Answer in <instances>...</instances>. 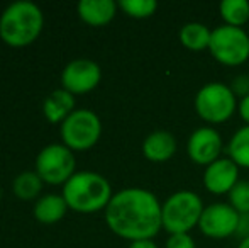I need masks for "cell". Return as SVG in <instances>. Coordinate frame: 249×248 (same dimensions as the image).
Returning <instances> with one entry per match:
<instances>
[{
	"label": "cell",
	"instance_id": "cell-1",
	"mask_svg": "<svg viewBox=\"0 0 249 248\" xmlns=\"http://www.w3.org/2000/svg\"><path fill=\"white\" fill-rule=\"evenodd\" d=\"M161 202L148 189L127 187L115 192L105 209V223L127 242L153 240L163 229Z\"/></svg>",
	"mask_w": 249,
	"mask_h": 248
},
{
	"label": "cell",
	"instance_id": "cell-2",
	"mask_svg": "<svg viewBox=\"0 0 249 248\" xmlns=\"http://www.w3.org/2000/svg\"><path fill=\"white\" fill-rule=\"evenodd\" d=\"M43 27V10L33 2L19 0L7 5L0 16V39L10 48H26L37 41Z\"/></svg>",
	"mask_w": 249,
	"mask_h": 248
},
{
	"label": "cell",
	"instance_id": "cell-3",
	"mask_svg": "<svg viewBox=\"0 0 249 248\" xmlns=\"http://www.w3.org/2000/svg\"><path fill=\"white\" fill-rule=\"evenodd\" d=\"M61 195L65 197L68 209L82 214H92L107 209L114 192L110 182L104 175L82 170L63 186Z\"/></svg>",
	"mask_w": 249,
	"mask_h": 248
},
{
	"label": "cell",
	"instance_id": "cell-4",
	"mask_svg": "<svg viewBox=\"0 0 249 248\" xmlns=\"http://www.w3.org/2000/svg\"><path fill=\"white\" fill-rule=\"evenodd\" d=\"M205 209L202 199L194 191H178L171 194L161 206L163 229L170 235L190 233L202 218Z\"/></svg>",
	"mask_w": 249,
	"mask_h": 248
},
{
	"label": "cell",
	"instance_id": "cell-5",
	"mask_svg": "<svg viewBox=\"0 0 249 248\" xmlns=\"http://www.w3.org/2000/svg\"><path fill=\"white\" fill-rule=\"evenodd\" d=\"M237 104L231 87L220 82L207 83L195 95V111L200 119L209 124L227 123L237 111Z\"/></svg>",
	"mask_w": 249,
	"mask_h": 248
},
{
	"label": "cell",
	"instance_id": "cell-6",
	"mask_svg": "<svg viewBox=\"0 0 249 248\" xmlns=\"http://www.w3.org/2000/svg\"><path fill=\"white\" fill-rule=\"evenodd\" d=\"M61 141L66 148L75 152L92 150L102 136V121L93 111L76 109L59 124Z\"/></svg>",
	"mask_w": 249,
	"mask_h": 248
},
{
	"label": "cell",
	"instance_id": "cell-7",
	"mask_svg": "<svg viewBox=\"0 0 249 248\" xmlns=\"http://www.w3.org/2000/svg\"><path fill=\"white\" fill-rule=\"evenodd\" d=\"M44 184L65 186L76 173L75 153L63 143H51L44 146L36 156V170Z\"/></svg>",
	"mask_w": 249,
	"mask_h": 248
},
{
	"label": "cell",
	"instance_id": "cell-8",
	"mask_svg": "<svg viewBox=\"0 0 249 248\" xmlns=\"http://www.w3.org/2000/svg\"><path fill=\"white\" fill-rule=\"evenodd\" d=\"M209 51L220 65L239 66L249 60V34L243 27L222 24L212 29Z\"/></svg>",
	"mask_w": 249,
	"mask_h": 248
},
{
	"label": "cell",
	"instance_id": "cell-9",
	"mask_svg": "<svg viewBox=\"0 0 249 248\" xmlns=\"http://www.w3.org/2000/svg\"><path fill=\"white\" fill-rule=\"evenodd\" d=\"M239 212L229 202H213L205 206L202 218L198 221V229L202 235L212 240H224L236 235Z\"/></svg>",
	"mask_w": 249,
	"mask_h": 248
},
{
	"label": "cell",
	"instance_id": "cell-10",
	"mask_svg": "<svg viewBox=\"0 0 249 248\" xmlns=\"http://www.w3.org/2000/svg\"><path fill=\"white\" fill-rule=\"evenodd\" d=\"M102 68L97 61L89 58H78L70 61L61 72V89L73 95H83L99 87Z\"/></svg>",
	"mask_w": 249,
	"mask_h": 248
},
{
	"label": "cell",
	"instance_id": "cell-11",
	"mask_svg": "<svg viewBox=\"0 0 249 248\" xmlns=\"http://www.w3.org/2000/svg\"><path fill=\"white\" fill-rule=\"evenodd\" d=\"M222 136L212 126H202L195 129L187 141V153L190 160L202 167H209L215 160L222 158Z\"/></svg>",
	"mask_w": 249,
	"mask_h": 248
},
{
	"label": "cell",
	"instance_id": "cell-12",
	"mask_svg": "<svg viewBox=\"0 0 249 248\" xmlns=\"http://www.w3.org/2000/svg\"><path fill=\"white\" fill-rule=\"evenodd\" d=\"M237 182H239V167L229 156L219 158L213 163H210L209 167H205L203 186L212 194H229Z\"/></svg>",
	"mask_w": 249,
	"mask_h": 248
},
{
	"label": "cell",
	"instance_id": "cell-13",
	"mask_svg": "<svg viewBox=\"0 0 249 248\" xmlns=\"http://www.w3.org/2000/svg\"><path fill=\"white\" fill-rule=\"evenodd\" d=\"M175 152H177V138L173 133L164 129L149 133L142 143V155L153 163L166 162L175 155Z\"/></svg>",
	"mask_w": 249,
	"mask_h": 248
},
{
	"label": "cell",
	"instance_id": "cell-14",
	"mask_svg": "<svg viewBox=\"0 0 249 248\" xmlns=\"http://www.w3.org/2000/svg\"><path fill=\"white\" fill-rule=\"evenodd\" d=\"M119 9V3L114 0H82L76 5L78 17L92 27H102L112 22Z\"/></svg>",
	"mask_w": 249,
	"mask_h": 248
},
{
	"label": "cell",
	"instance_id": "cell-15",
	"mask_svg": "<svg viewBox=\"0 0 249 248\" xmlns=\"http://www.w3.org/2000/svg\"><path fill=\"white\" fill-rule=\"evenodd\" d=\"M75 95L65 89L53 90L43 102V114L48 123L61 124L68 116H71L76 111Z\"/></svg>",
	"mask_w": 249,
	"mask_h": 248
},
{
	"label": "cell",
	"instance_id": "cell-16",
	"mask_svg": "<svg viewBox=\"0 0 249 248\" xmlns=\"http://www.w3.org/2000/svg\"><path fill=\"white\" fill-rule=\"evenodd\" d=\"M68 204L61 194H46L36 201L33 208V214L36 221L43 225H56L66 216Z\"/></svg>",
	"mask_w": 249,
	"mask_h": 248
},
{
	"label": "cell",
	"instance_id": "cell-17",
	"mask_svg": "<svg viewBox=\"0 0 249 248\" xmlns=\"http://www.w3.org/2000/svg\"><path fill=\"white\" fill-rule=\"evenodd\" d=\"M180 43L190 51H203L209 50L212 31L202 22H187L181 26L180 33Z\"/></svg>",
	"mask_w": 249,
	"mask_h": 248
},
{
	"label": "cell",
	"instance_id": "cell-18",
	"mask_svg": "<svg viewBox=\"0 0 249 248\" xmlns=\"http://www.w3.org/2000/svg\"><path fill=\"white\" fill-rule=\"evenodd\" d=\"M227 155L239 169H249V126L244 124L231 136Z\"/></svg>",
	"mask_w": 249,
	"mask_h": 248
},
{
	"label": "cell",
	"instance_id": "cell-19",
	"mask_svg": "<svg viewBox=\"0 0 249 248\" xmlns=\"http://www.w3.org/2000/svg\"><path fill=\"white\" fill-rule=\"evenodd\" d=\"M44 182L36 172H22L14 179L12 192L20 201H34L39 197Z\"/></svg>",
	"mask_w": 249,
	"mask_h": 248
},
{
	"label": "cell",
	"instance_id": "cell-20",
	"mask_svg": "<svg viewBox=\"0 0 249 248\" xmlns=\"http://www.w3.org/2000/svg\"><path fill=\"white\" fill-rule=\"evenodd\" d=\"M219 12L226 26L243 27L249 20V2L248 0H224L219 5Z\"/></svg>",
	"mask_w": 249,
	"mask_h": 248
},
{
	"label": "cell",
	"instance_id": "cell-21",
	"mask_svg": "<svg viewBox=\"0 0 249 248\" xmlns=\"http://www.w3.org/2000/svg\"><path fill=\"white\" fill-rule=\"evenodd\" d=\"M119 9L132 19H148L158 10V2L154 0H121Z\"/></svg>",
	"mask_w": 249,
	"mask_h": 248
},
{
	"label": "cell",
	"instance_id": "cell-22",
	"mask_svg": "<svg viewBox=\"0 0 249 248\" xmlns=\"http://www.w3.org/2000/svg\"><path fill=\"white\" fill-rule=\"evenodd\" d=\"M227 195H229V204L239 214L249 212V180H239Z\"/></svg>",
	"mask_w": 249,
	"mask_h": 248
},
{
	"label": "cell",
	"instance_id": "cell-23",
	"mask_svg": "<svg viewBox=\"0 0 249 248\" xmlns=\"http://www.w3.org/2000/svg\"><path fill=\"white\" fill-rule=\"evenodd\" d=\"M231 90H232V94L237 97V99H244L246 95H249V75L246 73H243V75H237L232 78V82H231Z\"/></svg>",
	"mask_w": 249,
	"mask_h": 248
},
{
	"label": "cell",
	"instance_id": "cell-24",
	"mask_svg": "<svg viewBox=\"0 0 249 248\" xmlns=\"http://www.w3.org/2000/svg\"><path fill=\"white\" fill-rule=\"evenodd\" d=\"M166 248H195V240L190 236V233L170 235L166 240Z\"/></svg>",
	"mask_w": 249,
	"mask_h": 248
},
{
	"label": "cell",
	"instance_id": "cell-25",
	"mask_svg": "<svg viewBox=\"0 0 249 248\" xmlns=\"http://www.w3.org/2000/svg\"><path fill=\"white\" fill-rule=\"evenodd\" d=\"M236 236H239L241 240L249 238V212L239 214V223H237Z\"/></svg>",
	"mask_w": 249,
	"mask_h": 248
},
{
	"label": "cell",
	"instance_id": "cell-26",
	"mask_svg": "<svg viewBox=\"0 0 249 248\" xmlns=\"http://www.w3.org/2000/svg\"><path fill=\"white\" fill-rule=\"evenodd\" d=\"M237 113H239L241 119L246 123V126H249V95L239 100V104H237Z\"/></svg>",
	"mask_w": 249,
	"mask_h": 248
},
{
	"label": "cell",
	"instance_id": "cell-27",
	"mask_svg": "<svg viewBox=\"0 0 249 248\" xmlns=\"http://www.w3.org/2000/svg\"><path fill=\"white\" fill-rule=\"evenodd\" d=\"M129 248H158L153 240H141V242H132Z\"/></svg>",
	"mask_w": 249,
	"mask_h": 248
},
{
	"label": "cell",
	"instance_id": "cell-28",
	"mask_svg": "<svg viewBox=\"0 0 249 248\" xmlns=\"http://www.w3.org/2000/svg\"><path fill=\"white\" fill-rule=\"evenodd\" d=\"M237 248H249V238L241 240V243L237 245Z\"/></svg>",
	"mask_w": 249,
	"mask_h": 248
}]
</instances>
